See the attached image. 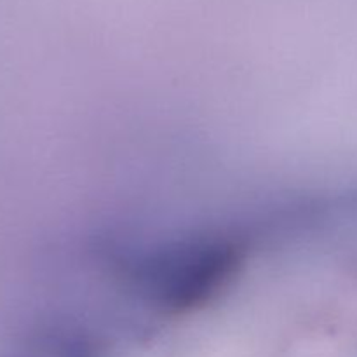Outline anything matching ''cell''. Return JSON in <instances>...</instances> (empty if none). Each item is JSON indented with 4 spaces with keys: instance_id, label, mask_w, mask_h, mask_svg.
Instances as JSON below:
<instances>
[{
    "instance_id": "6da1fadb",
    "label": "cell",
    "mask_w": 357,
    "mask_h": 357,
    "mask_svg": "<svg viewBox=\"0 0 357 357\" xmlns=\"http://www.w3.org/2000/svg\"><path fill=\"white\" fill-rule=\"evenodd\" d=\"M246 250L225 232H194L132 253L126 281L155 312L180 316L208 305L237 275Z\"/></svg>"
},
{
    "instance_id": "7a4b0ae2",
    "label": "cell",
    "mask_w": 357,
    "mask_h": 357,
    "mask_svg": "<svg viewBox=\"0 0 357 357\" xmlns=\"http://www.w3.org/2000/svg\"><path fill=\"white\" fill-rule=\"evenodd\" d=\"M20 357H93L86 342L73 335L56 333L40 338Z\"/></svg>"
}]
</instances>
